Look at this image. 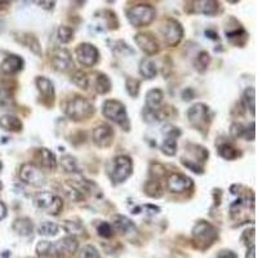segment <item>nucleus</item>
<instances>
[{
    "label": "nucleus",
    "instance_id": "de8ad7c7",
    "mask_svg": "<svg viewBox=\"0 0 258 258\" xmlns=\"http://www.w3.org/2000/svg\"><path fill=\"white\" fill-rule=\"evenodd\" d=\"M244 137L247 138V141H255L256 138V129H255V123H252L251 126H249V128L247 127L246 129H244Z\"/></svg>",
    "mask_w": 258,
    "mask_h": 258
},
{
    "label": "nucleus",
    "instance_id": "864d4df0",
    "mask_svg": "<svg viewBox=\"0 0 258 258\" xmlns=\"http://www.w3.org/2000/svg\"><path fill=\"white\" fill-rule=\"evenodd\" d=\"M246 258H256V247L255 246L249 247V249L247 251Z\"/></svg>",
    "mask_w": 258,
    "mask_h": 258
},
{
    "label": "nucleus",
    "instance_id": "a18cd8bd",
    "mask_svg": "<svg viewBox=\"0 0 258 258\" xmlns=\"http://www.w3.org/2000/svg\"><path fill=\"white\" fill-rule=\"evenodd\" d=\"M182 164L185 165L186 168H189L190 170H192L194 173H198V174H202L203 172H204V168L202 167V165H199V164H195V163H192V161L190 160H186V159H182Z\"/></svg>",
    "mask_w": 258,
    "mask_h": 258
},
{
    "label": "nucleus",
    "instance_id": "7c9ffc66",
    "mask_svg": "<svg viewBox=\"0 0 258 258\" xmlns=\"http://www.w3.org/2000/svg\"><path fill=\"white\" fill-rule=\"evenodd\" d=\"M145 192H146V195L150 196V198L157 199L163 195V189H161L159 181L151 180V181H148V182L145 185Z\"/></svg>",
    "mask_w": 258,
    "mask_h": 258
},
{
    "label": "nucleus",
    "instance_id": "58836bf2",
    "mask_svg": "<svg viewBox=\"0 0 258 258\" xmlns=\"http://www.w3.org/2000/svg\"><path fill=\"white\" fill-rule=\"evenodd\" d=\"M36 253L40 257H52L53 256V244L49 242H39L36 246Z\"/></svg>",
    "mask_w": 258,
    "mask_h": 258
},
{
    "label": "nucleus",
    "instance_id": "f257e3e1",
    "mask_svg": "<svg viewBox=\"0 0 258 258\" xmlns=\"http://www.w3.org/2000/svg\"><path fill=\"white\" fill-rule=\"evenodd\" d=\"M102 114L105 115V118H107V119L114 122V123H117L118 126L122 127L127 132L130 129L127 109L120 101H117V100H107V101H105V104L102 105Z\"/></svg>",
    "mask_w": 258,
    "mask_h": 258
},
{
    "label": "nucleus",
    "instance_id": "c756f323",
    "mask_svg": "<svg viewBox=\"0 0 258 258\" xmlns=\"http://www.w3.org/2000/svg\"><path fill=\"white\" fill-rule=\"evenodd\" d=\"M38 234L41 236H56L58 234V225L51 222V221H44L38 226Z\"/></svg>",
    "mask_w": 258,
    "mask_h": 258
},
{
    "label": "nucleus",
    "instance_id": "c85d7f7f",
    "mask_svg": "<svg viewBox=\"0 0 258 258\" xmlns=\"http://www.w3.org/2000/svg\"><path fill=\"white\" fill-rule=\"evenodd\" d=\"M22 43L28 48V49H30V51L32 52V53L36 54V56H39V57H41L43 51H41V45H40V43H39L38 39H36V36H34V35H31V34H25Z\"/></svg>",
    "mask_w": 258,
    "mask_h": 258
},
{
    "label": "nucleus",
    "instance_id": "a211bd4d",
    "mask_svg": "<svg viewBox=\"0 0 258 258\" xmlns=\"http://www.w3.org/2000/svg\"><path fill=\"white\" fill-rule=\"evenodd\" d=\"M113 225L114 229L119 234H123V235L134 234L137 231L134 222L132 220H129L128 217H126V216H122V214H115L114 216Z\"/></svg>",
    "mask_w": 258,
    "mask_h": 258
},
{
    "label": "nucleus",
    "instance_id": "a19ab883",
    "mask_svg": "<svg viewBox=\"0 0 258 258\" xmlns=\"http://www.w3.org/2000/svg\"><path fill=\"white\" fill-rule=\"evenodd\" d=\"M79 258H100V253L93 246H84L79 251Z\"/></svg>",
    "mask_w": 258,
    "mask_h": 258
},
{
    "label": "nucleus",
    "instance_id": "bb28decb",
    "mask_svg": "<svg viewBox=\"0 0 258 258\" xmlns=\"http://www.w3.org/2000/svg\"><path fill=\"white\" fill-rule=\"evenodd\" d=\"M96 91L100 95H107L111 91V80L106 74H97V78H96Z\"/></svg>",
    "mask_w": 258,
    "mask_h": 258
},
{
    "label": "nucleus",
    "instance_id": "cd10ccee",
    "mask_svg": "<svg viewBox=\"0 0 258 258\" xmlns=\"http://www.w3.org/2000/svg\"><path fill=\"white\" fill-rule=\"evenodd\" d=\"M218 152L226 160H234L238 156H240V152L229 142H224L222 145H218Z\"/></svg>",
    "mask_w": 258,
    "mask_h": 258
},
{
    "label": "nucleus",
    "instance_id": "473e14b6",
    "mask_svg": "<svg viewBox=\"0 0 258 258\" xmlns=\"http://www.w3.org/2000/svg\"><path fill=\"white\" fill-rule=\"evenodd\" d=\"M161 151L167 156H174L177 154V138L173 137H165L161 143Z\"/></svg>",
    "mask_w": 258,
    "mask_h": 258
},
{
    "label": "nucleus",
    "instance_id": "dca6fc26",
    "mask_svg": "<svg viewBox=\"0 0 258 258\" xmlns=\"http://www.w3.org/2000/svg\"><path fill=\"white\" fill-rule=\"evenodd\" d=\"M23 65H25V62H23L22 57L17 56V54H10L1 62L0 70L6 75H14L23 69Z\"/></svg>",
    "mask_w": 258,
    "mask_h": 258
},
{
    "label": "nucleus",
    "instance_id": "72a5a7b5",
    "mask_svg": "<svg viewBox=\"0 0 258 258\" xmlns=\"http://www.w3.org/2000/svg\"><path fill=\"white\" fill-rule=\"evenodd\" d=\"M57 39L62 44H66L74 39V30L69 26H60L57 30Z\"/></svg>",
    "mask_w": 258,
    "mask_h": 258
},
{
    "label": "nucleus",
    "instance_id": "0eeeda50",
    "mask_svg": "<svg viewBox=\"0 0 258 258\" xmlns=\"http://www.w3.org/2000/svg\"><path fill=\"white\" fill-rule=\"evenodd\" d=\"M192 236L199 244L209 247L218 238V233L211 224L205 221H199L192 229Z\"/></svg>",
    "mask_w": 258,
    "mask_h": 258
},
{
    "label": "nucleus",
    "instance_id": "b1692460",
    "mask_svg": "<svg viewBox=\"0 0 258 258\" xmlns=\"http://www.w3.org/2000/svg\"><path fill=\"white\" fill-rule=\"evenodd\" d=\"M164 93L161 89L154 88L147 92L146 95V107L151 109V110H159L163 104Z\"/></svg>",
    "mask_w": 258,
    "mask_h": 258
},
{
    "label": "nucleus",
    "instance_id": "ea45409f",
    "mask_svg": "<svg viewBox=\"0 0 258 258\" xmlns=\"http://www.w3.org/2000/svg\"><path fill=\"white\" fill-rule=\"evenodd\" d=\"M63 230L66 231V233L75 235V234H82L84 231V229H83V226L79 222L66 220L63 221Z\"/></svg>",
    "mask_w": 258,
    "mask_h": 258
},
{
    "label": "nucleus",
    "instance_id": "4be33fe9",
    "mask_svg": "<svg viewBox=\"0 0 258 258\" xmlns=\"http://www.w3.org/2000/svg\"><path fill=\"white\" fill-rule=\"evenodd\" d=\"M0 128H3L6 132H21L23 124L21 119H18L17 117L6 114V115L0 117Z\"/></svg>",
    "mask_w": 258,
    "mask_h": 258
},
{
    "label": "nucleus",
    "instance_id": "20e7f679",
    "mask_svg": "<svg viewBox=\"0 0 258 258\" xmlns=\"http://www.w3.org/2000/svg\"><path fill=\"white\" fill-rule=\"evenodd\" d=\"M34 204L38 209L52 216H58L63 209L62 199L49 191L38 192L34 196Z\"/></svg>",
    "mask_w": 258,
    "mask_h": 258
},
{
    "label": "nucleus",
    "instance_id": "39448f33",
    "mask_svg": "<svg viewBox=\"0 0 258 258\" xmlns=\"http://www.w3.org/2000/svg\"><path fill=\"white\" fill-rule=\"evenodd\" d=\"M161 36H163L165 44L169 47H176L180 44L183 38V28L178 21L173 18L167 19L160 27Z\"/></svg>",
    "mask_w": 258,
    "mask_h": 258
},
{
    "label": "nucleus",
    "instance_id": "5fc2aeb1",
    "mask_svg": "<svg viewBox=\"0 0 258 258\" xmlns=\"http://www.w3.org/2000/svg\"><path fill=\"white\" fill-rule=\"evenodd\" d=\"M9 5L8 1H0V9H3V8H6V6Z\"/></svg>",
    "mask_w": 258,
    "mask_h": 258
},
{
    "label": "nucleus",
    "instance_id": "f3484780",
    "mask_svg": "<svg viewBox=\"0 0 258 258\" xmlns=\"http://www.w3.org/2000/svg\"><path fill=\"white\" fill-rule=\"evenodd\" d=\"M225 34H226V38L235 45H239V47H243L246 44L247 40H248V34L239 23L236 22V25L234 27H230L227 26L226 30H225Z\"/></svg>",
    "mask_w": 258,
    "mask_h": 258
},
{
    "label": "nucleus",
    "instance_id": "4468645a",
    "mask_svg": "<svg viewBox=\"0 0 258 258\" xmlns=\"http://www.w3.org/2000/svg\"><path fill=\"white\" fill-rule=\"evenodd\" d=\"M135 44L138 45L142 52H145L147 56H154L159 52V43L151 34L139 32L134 36Z\"/></svg>",
    "mask_w": 258,
    "mask_h": 258
},
{
    "label": "nucleus",
    "instance_id": "6e6d98bb",
    "mask_svg": "<svg viewBox=\"0 0 258 258\" xmlns=\"http://www.w3.org/2000/svg\"><path fill=\"white\" fill-rule=\"evenodd\" d=\"M1 169H3V163L0 161V172H1Z\"/></svg>",
    "mask_w": 258,
    "mask_h": 258
},
{
    "label": "nucleus",
    "instance_id": "f03ea898",
    "mask_svg": "<svg viewBox=\"0 0 258 258\" xmlns=\"http://www.w3.org/2000/svg\"><path fill=\"white\" fill-rule=\"evenodd\" d=\"M65 114L69 119L74 122H82L93 117L95 114V107L89 101H87L83 97H75L70 100L65 109Z\"/></svg>",
    "mask_w": 258,
    "mask_h": 258
},
{
    "label": "nucleus",
    "instance_id": "e433bc0d",
    "mask_svg": "<svg viewBox=\"0 0 258 258\" xmlns=\"http://www.w3.org/2000/svg\"><path fill=\"white\" fill-rule=\"evenodd\" d=\"M139 85H141V83H139V80H137V79L127 78L126 88H127V92H128V95L130 96V97L133 98L138 97Z\"/></svg>",
    "mask_w": 258,
    "mask_h": 258
},
{
    "label": "nucleus",
    "instance_id": "9b49d317",
    "mask_svg": "<svg viewBox=\"0 0 258 258\" xmlns=\"http://www.w3.org/2000/svg\"><path fill=\"white\" fill-rule=\"evenodd\" d=\"M192 186H194L192 180L185 174L173 173L168 177L167 187L173 194H181V192L187 191V190L192 189Z\"/></svg>",
    "mask_w": 258,
    "mask_h": 258
},
{
    "label": "nucleus",
    "instance_id": "49530a36",
    "mask_svg": "<svg viewBox=\"0 0 258 258\" xmlns=\"http://www.w3.org/2000/svg\"><path fill=\"white\" fill-rule=\"evenodd\" d=\"M164 133H165V137H173V138H177V137H180L181 135V130L176 127H172V126H167L164 127Z\"/></svg>",
    "mask_w": 258,
    "mask_h": 258
},
{
    "label": "nucleus",
    "instance_id": "2f4dec72",
    "mask_svg": "<svg viewBox=\"0 0 258 258\" xmlns=\"http://www.w3.org/2000/svg\"><path fill=\"white\" fill-rule=\"evenodd\" d=\"M61 167L63 168L65 172L67 173H79V167L78 161H76L75 157H73L71 155H65L61 159Z\"/></svg>",
    "mask_w": 258,
    "mask_h": 258
},
{
    "label": "nucleus",
    "instance_id": "9d476101",
    "mask_svg": "<svg viewBox=\"0 0 258 258\" xmlns=\"http://www.w3.org/2000/svg\"><path fill=\"white\" fill-rule=\"evenodd\" d=\"M19 177L23 182L34 187H41L45 185L44 173L38 167H35L34 164H23L19 169Z\"/></svg>",
    "mask_w": 258,
    "mask_h": 258
},
{
    "label": "nucleus",
    "instance_id": "6e6552de",
    "mask_svg": "<svg viewBox=\"0 0 258 258\" xmlns=\"http://www.w3.org/2000/svg\"><path fill=\"white\" fill-rule=\"evenodd\" d=\"M211 110L209 107L204 104H195L192 105L187 111V118L192 127H195L199 130H203L207 126V123L211 120Z\"/></svg>",
    "mask_w": 258,
    "mask_h": 258
},
{
    "label": "nucleus",
    "instance_id": "4d7b16f0",
    "mask_svg": "<svg viewBox=\"0 0 258 258\" xmlns=\"http://www.w3.org/2000/svg\"><path fill=\"white\" fill-rule=\"evenodd\" d=\"M1 189H3V183H1V181H0V191H1Z\"/></svg>",
    "mask_w": 258,
    "mask_h": 258
},
{
    "label": "nucleus",
    "instance_id": "f704fd0d",
    "mask_svg": "<svg viewBox=\"0 0 258 258\" xmlns=\"http://www.w3.org/2000/svg\"><path fill=\"white\" fill-rule=\"evenodd\" d=\"M71 82H73L75 85H78L79 88L88 89V85H89L88 75H87L85 73H83L82 70H78V71L74 73V75L71 76Z\"/></svg>",
    "mask_w": 258,
    "mask_h": 258
},
{
    "label": "nucleus",
    "instance_id": "09e8293b",
    "mask_svg": "<svg viewBox=\"0 0 258 258\" xmlns=\"http://www.w3.org/2000/svg\"><path fill=\"white\" fill-rule=\"evenodd\" d=\"M194 96H195L194 91H192L191 88H187L186 91H183V93H182L183 101H190V100H192V98H194Z\"/></svg>",
    "mask_w": 258,
    "mask_h": 258
},
{
    "label": "nucleus",
    "instance_id": "3c124183",
    "mask_svg": "<svg viewBox=\"0 0 258 258\" xmlns=\"http://www.w3.org/2000/svg\"><path fill=\"white\" fill-rule=\"evenodd\" d=\"M38 4H40V6H43L44 9H48L51 10L54 8V1H38Z\"/></svg>",
    "mask_w": 258,
    "mask_h": 258
},
{
    "label": "nucleus",
    "instance_id": "8fccbe9b",
    "mask_svg": "<svg viewBox=\"0 0 258 258\" xmlns=\"http://www.w3.org/2000/svg\"><path fill=\"white\" fill-rule=\"evenodd\" d=\"M217 258H238V256L233 251H221Z\"/></svg>",
    "mask_w": 258,
    "mask_h": 258
},
{
    "label": "nucleus",
    "instance_id": "f8f14e48",
    "mask_svg": "<svg viewBox=\"0 0 258 258\" xmlns=\"http://www.w3.org/2000/svg\"><path fill=\"white\" fill-rule=\"evenodd\" d=\"M52 65H53L54 70L56 71H60V73H65L70 67L73 66V58H71V54L67 49L65 48H56L52 53L51 57Z\"/></svg>",
    "mask_w": 258,
    "mask_h": 258
},
{
    "label": "nucleus",
    "instance_id": "603ef678",
    "mask_svg": "<svg viewBox=\"0 0 258 258\" xmlns=\"http://www.w3.org/2000/svg\"><path fill=\"white\" fill-rule=\"evenodd\" d=\"M6 217V207L1 200H0V221H3Z\"/></svg>",
    "mask_w": 258,
    "mask_h": 258
},
{
    "label": "nucleus",
    "instance_id": "aec40b11",
    "mask_svg": "<svg viewBox=\"0 0 258 258\" xmlns=\"http://www.w3.org/2000/svg\"><path fill=\"white\" fill-rule=\"evenodd\" d=\"M220 9V3L213 1V0H200V1H194V10L196 13L204 14V16H214L217 14Z\"/></svg>",
    "mask_w": 258,
    "mask_h": 258
},
{
    "label": "nucleus",
    "instance_id": "393cba45",
    "mask_svg": "<svg viewBox=\"0 0 258 258\" xmlns=\"http://www.w3.org/2000/svg\"><path fill=\"white\" fill-rule=\"evenodd\" d=\"M139 74L146 79H154L157 75V69L154 61L150 58H143L139 63Z\"/></svg>",
    "mask_w": 258,
    "mask_h": 258
},
{
    "label": "nucleus",
    "instance_id": "c9c22d12",
    "mask_svg": "<svg viewBox=\"0 0 258 258\" xmlns=\"http://www.w3.org/2000/svg\"><path fill=\"white\" fill-rule=\"evenodd\" d=\"M209 62H211V56H209V53H207V52L204 51L200 52L195 60V69L198 70V71H200V73H204L205 70H207L208 65H209Z\"/></svg>",
    "mask_w": 258,
    "mask_h": 258
},
{
    "label": "nucleus",
    "instance_id": "37998d69",
    "mask_svg": "<svg viewBox=\"0 0 258 258\" xmlns=\"http://www.w3.org/2000/svg\"><path fill=\"white\" fill-rule=\"evenodd\" d=\"M104 14V18L105 21H106V25L109 26V28H118L119 22H118L117 14L114 12H111V10H105Z\"/></svg>",
    "mask_w": 258,
    "mask_h": 258
},
{
    "label": "nucleus",
    "instance_id": "79ce46f5",
    "mask_svg": "<svg viewBox=\"0 0 258 258\" xmlns=\"http://www.w3.org/2000/svg\"><path fill=\"white\" fill-rule=\"evenodd\" d=\"M97 233H98V235L102 236V238H106V239H109V238H111L114 234L113 226H111L109 222H101V224L97 226Z\"/></svg>",
    "mask_w": 258,
    "mask_h": 258
},
{
    "label": "nucleus",
    "instance_id": "1a4fd4ad",
    "mask_svg": "<svg viewBox=\"0 0 258 258\" xmlns=\"http://www.w3.org/2000/svg\"><path fill=\"white\" fill-rule=\"evenodd\" d=\"M76 60L78 62L85 67L95 66L100 58V52L97 48L91 43H82L76 47Z\"/></svg>",
    "mask_w": 258,
    "mask_h": 258
},
{
    "label": "nucleus",
    "instance_id": "423d86ee",
    "mask_svg": "<svg viewBox=\"0 0 258 258\" xmlns=\"http://www.w3.org/2000/svg\"><path fill=\"white\" fill-rule=\"evenodd\" d=\"M133 173V161L127 155H119L115 157L113 167V181L115 183H122L127 181Z\"/></svg>",
    "mask_w": 258,
    "mask_h": 258
},
{
    "label": "nucleus",
    "instance_id": "c03bdc74",
    "mask_svg": "<svg viewBox=\"0 0 258 258\" xmlns=\"http://www.w3.org/2000/svg\"><path fill=\"white\" fill-rule=\"evenodd\" d=\"M244 129H246V127L243 126L242 123H234L230 128L231 137L235 139L243 137V134H244Z\"/></svg>",
    "mask_w": 258,
    "mask_h": 258
},
{
    "label": "nucleus",
    "instance_id": "412c9836",
    "mask_svg": "<svg viewBox=\"0 0 258 258\" xmlns=\"http://www.w3.org/2000/svg\"><path fill=\"white\" fill-rule=\"evenodd\" d=\"M35 157H36V160L39 161L41 167L48 168V169H54L57 167V159H56V155L51 151V150H48L45 147H40L36 150V154H35Z\"/></svg>",
    "mask_w": 258,
    "mask_h": 258
},
{
    "label": "nucleus",
    "instance_id": "ddd939ff",
    "mask_svg": "<svg viewBox=\"0 0 258 258\" xmlns=\"http://www.w3.org/2000/svg\"><path fill=\"white\" fill-rule=\"evenodd\" d=\"M92 139L98 147H109L114 141V130L107 124H100L92 132Z\"/></svg>",
    "mask_w": 258,
    "mask_h": 258
},
{
    "label": "nucleus",
    "instance_id": "6ab92c4d",
    "mask_svg": "<svg viewBox=\"0 0 258 258\" xmlns=\"http://www.w3.org/2000/svg\"><path fill=\"white\" fill-rule=\"evenodd\" d=\"M35 84H36V88L40 92V95L45 98V100H49V104L53 105L54 100V85L53 83L49 80L45 76H38L36 80H35Z\"/></svg>",
    "mask_w": 258,
    "mask_h": 258
},
{
    "label": "nucleus",
    "instance_id": "4c0bfd02",
    "mask_svg": "<svg viewBox=\"0 0 258 258\" xmlns=\"http://www.w3.org/2000/svg\"><path fill=\"white\" fill-rule=\"evenodd\" d=\"M142 117H143V120L147 124H157L159 122H161L160 117H159V111L151 110V109H147V107H143Z\"/></svg>",
    "mask_w": 258,
    "mask_h": 258
},
{
    "label": "nucleus",
    "instance_id": "7ed1b4c3",
    "mask_svg": "<svg viewBox=\"0 0 258 258\" xmlns=\"http://www.w3.org/2000/svg\"><path fill=\"white\" fill-rule=\"evenodd\" d=\"M156 16V10L150 4H138L132 6L127 12L129 23L134 27H143L152 22Z\"/></svg>",
    "mask_w": 258,
    "mask_h": 258
},
{
    "label": "nucleus",
    "instance_id": "a878e982",
    "mask_svg": "<svg viewBox=\"0 0 258 258\" xmlns=\"http://www.w3.org/2000/svg\"><path fill=\"white\" fill-rule=\"evenodd\" d=\"M243 105L246 107L247 110L251 111L253 117H255L256 111V91L253 87H249L244 91L243 93Z\"/></svg>",
    "mask_w": 258,
    "mask_h": 258
},
{
    "label": "nucleus",
    "instance_id": "2eb2a0df",
    "mask_svg": "<svg viewBox=\"0 0 258 258\" xmlns=\"http://www.w3.org/2000/svg\"><path fill=\"white\" fill-rule=\"evenodd\" d=\"M79 243L74 236H66L53 244V256L58 255H73L78 251Z\"/></svg>",
    "mask_w": 258,
    "mask_h": 258
},
{
    "label": "nucleus",
    "instance_id": "5701e85b",
    "mask_svg": "<svg viewBox=\"0 0 258 258\" xmlns=\"http://www.w3.org/2000/svg\"><path fill=\"white\" fill-rule=\"evenodd\" d=\"M13 230L17 235L19 236H30L34 231V224L32 221L27 217H21L17 218L14 222H13Z\"/></svg>",
    "mask_w": 258,
    "mask_h": 258
}]
</instances>
